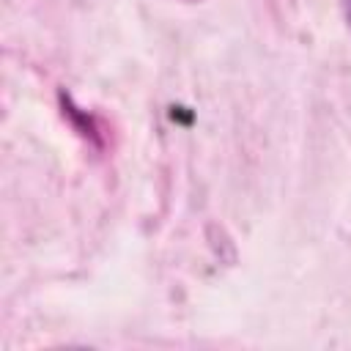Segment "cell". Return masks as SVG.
I'll return each instance as SVG.
<instances>
[{"mask_svg": "<svg viewBox=\"0 0 351 351\" xmlns=\"http://www.w3.org/2000/svg\"><path fill=\"white\" fill-rule=\"evenodd\" d=\"M343 8H346V19H348V25H351V0H343Z\"/></svg>", "mask_w": 351, "mask_h": 351, "instance_id": "1", "label": "cell"}, {"mask_svg": "<svg viewBox=\"0 0 351 351\" xmlns=\"http://www.w3.org/2000/svg\"><path fill=\"white\" fill-rule=\"evenodd\" d=\"M189 3H195V0H189Z\"/></svg>", "mask_w": 351, "mask_h": 351, "instance_id": "2", "label": "cell"}]
</instances>
